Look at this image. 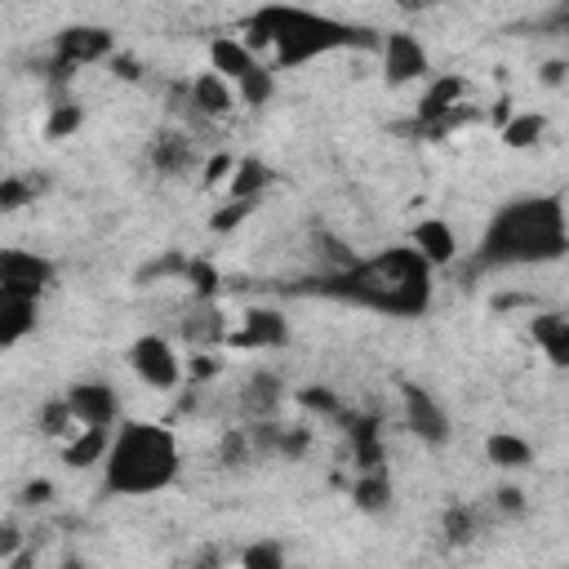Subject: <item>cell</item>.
<instances>
[{
  "label": "cell",
  "instance_id": "6da1fadb",
  "mask_svg": "<svg viewBox=\"0 0 569 569\" xmlns=\"http://www.w3.org/2000/svg\"><path fill=\"white\" fill-rule=\"evenodd\" d=\"M431 289H436V267L405 240L391 249H378L373 258H356L338 271H320L302 284H293V293H320V298H338L391 320H418L431 307Z\"/></svg>",
  "mask_w": 569,
  "mask_h": 569
},
{
  "label": "cell",
  "instance_id": "7a4b0ae2",
  "mask_svg": "<svg viewBox=\"0 0 569 569\" xmlns=\"http://www.w3.org/2000/svg\"><path fill=\"white\" fill-rule=\"evenodd\" d=\"M244 36H249L244 40L249 49H271L280 71L307 67V62L342 53V49H378L373 27L347 22V18H333V13H316L307 4H284V0H271V4L253 9L249 22H244Z\"/></svg>",
  "mask_w": 569,
  "mask_h": 569
},
{
  "label": "cell",
  "instance_id": "3957f363",
  "mask_svg": "<svg viewBox=\"0 0 569 569\" xmlns=\"http://www.w3.org/2000/svg\"><path fill=\"white\" fill-rule=\"evenodd\" d=\"M569 249V231H565V196L547 191V196H520L507 200L480 244H476V267L480 271H498V267H542L565 258Z\"/></svg>",
  "mask_w": 569,
  "mask_h": 569
},
{
  "label": "cell",
  "instance_id": "277c9868",
  "mask_svg": "<svg viewBox=\"0 0 569 569\" xmlns=\"http://www.w3.org/2000/svg\"><path fill=\"white\" fill-rule=\"evenodd\" d=\"M98 467H102V493L151 498L178 480V467H182L178 436L164 422L120 418L111 427V440H107V453Z\"/></svg>",
  "mask_w": 569,
  "mask_h": 569
},
{
  "label": "cell",
  "instance_id": "5b68a950",
  "mask_svg": "<svg viewBox=\"0 0 569 569\" xmlns=\"http://www.w3.org/2000/svg\"><path fill=\"white\" fill-rule=\"evenodd\" d=\"M116 53V36L111 27H98V22H71L53 36V49H49V89L58 98H67V84L80 67H93V62H107Z\"/></svg>",
  "mask_w": 569,
  "mask_h": 569
},
{
  "label": "cell",
  "instance_id": "8992f818",
  "mask_svg": "<svg viewBox=\"0 0 569 569\" xmlns=\"http://www.w3.org/2000/svg\"><path fill=\"white\" fill-rule=\"evenodd\" d=\"M124 360H129L133 378H142V382L156 387V391L182 387V356H178V347H173L164 333H138V338L129 342Z\"/></svg>",
  "mask_w": 569,
  "mask_h": 569
},
{
  "label": "cell",
  "instance_id": "52a82bcc",
  "mask_svg": "<svg viewBox=\"0 0 569 569\" xmlns=\"http://www.w3.org/2000/svg\"><path fill=\"white\" fill-rule=\"evenodd\" d=\"M76 427H116L120 422V391L107 378H80L62 391Z\"/></svg>",
  "mask_w": 569,
  "mask_h": 569
},
{
  "label": "cell",
  "instance_id": "ba28073f",
  "mask_svg": "<svg viewBox=\"0 0 569 569\" xmlns=\"http://www.w3.org/2000/svg\"><path fill=\"white\" fill-rule=\"evenodd\" d=\"M378 58H382V80L391 89L427 76V49L413 31H378Z\"/></svg>",
  "mask_w": 569,
  "mask_h": 569
},
{
  "label": "cell",
  "instance_id": "9c48e42d",
  "mask_svg": "<svg viewBox=\"0 0 569 569\" xmlns=\"http://www.w3.org/2000/svg\"><path fill=\"white\" fill-rule=\"evenodd\" d=\"M400 400H405V427H409L422 445H449L453 422H449L445 405H440L427 387H418V382H400Z\"/></svg>",
  "mask_w": 569,
  "mask_h": 569
},
{
  "label": "cell",
  "instance_id": "30bf717a",
  "mask_svg": "<svg viewBox=\"0 0 569 569\" xmlns=\"http://www.w3.org/2000/svg\"><path fill=\"white\" fill-rule=\"evenodd\" d=\"M227 316L218 307V298H191L178 316V338L191 347V351H218L227 342Z\"/></svg>",
  "mask_w": 569,
  "mask_h": 569
},
{
  "label": "cell",
  "instance_id": "8fae6325",
  "mask_svg": "<svg viewBox=\"0 0 569 569\" xmlns=\"http://www.w3.org/2000/svg\"><path fill=\"white\" fill-rule=\"evenodd\" d=\"M53 276H58V262L53 258H44L36 249H9V244H0V284L40 298L53 284Z\"/></svg>",
  "mask_w": 569,
  "mask_h": 569
},
{
  "label": "cell",
  "instance_id": "7c38bea8",
  "mask_svg": "<svg viewBox=\"0 0 569 569\" xmlns=\"http://www.w3.org/2000/svg\"><path fill=\"white\" fill-rule=\"evenodd\" d=\"M289 342V320L280 307H249L240 329L227 333L222 347H236V351H271V347H284Z\"/></svg>",
  "mask_w": 569,
  "mask_h": 569
},
{
  "label": "cell",
  "instance_id": "4fadbf2b",
  "mask_svg": "<svg viewBox=\"0 0 569 569\" xmlns=\"http://www.w3.org/2000/svg\"><path fill=\"white\" fill-rule=\"evenodd\" d=\"M36 325H40V298L0 284V351H9L22 338H31Z\"/></svg>",
  "mask_w": 569,
  "mask_h": 569
},
{
  "label": "cell",
  "instance_id": "5bb4252c",
  "mask_svg": "<svg viewBox=\"0 0 569 569\" xmlns=\"http://www.w3.org/2000/svg\"><path fill=\"white\" fill-rule=\"evenodd\" d=\"M284 378L276 373V369H253L244 382H240V396H236V405H240V413H244V422H258V418H276L280 413V405H284Z\"/></svg>",
  "mask_w": 569,
  "mask_h": 569
},
{
  "label": "cell",
  "instance_id": "9a60e30c",
  "mask_svg": "<svg viewBox=\"0 0 569 569\" xmlns=\"http://www.w3.org/2000/svg\"><path fill=\"white\" fill-rule=\"evenodd\" d=\"M458 102H467V80H462V76H453V71L436 76V80L427 84V93L418 98V129L440 133L445 116H449Z\"/></svg>",
  "mask_w": 569,
  "mask_h": 569
},
{
  "label": "cell",
  "instance_id": "2e32d148",
  "mask_svg": "<svg viewBox=\"0 0 569 569\" xmlns=\"http://www.w3.org/2000/svg\"><path fill=\"white\" fill-rule=\"evenodd\" d=\"M187 102H191V111H196L200 120H227V116L236 111V89H231V80H222L218 71H200V76H191V84H187Z\"/></svg>",
  "mask_w": 569,
  "mask_h": 569
},
{
  "label": "cell",
  "instance_id": "e0dca14e",
  "mask_svg": "<svg viewBox=\"0 0 569 569\" xmlns=\"http://www.w3.org/2000/svg\"><path fill=\"white\" fill-rule=\"evenodd\" d=\"M151 164L164 173V178H187L191 169H196V142H191V133H182V129H160L156 138H151Z\"/></svg>",
  "mask_w": 569,
  "mask_h": 569
},
{
  "label": "cell",
  "instance_id": "ac0fdd59",
  "mask_svg": "<svg viewBox=\"0 0 569 569\" xmlns=\"http://www.w3.org/2000/svg\"><path fill=\"white\" fill-rule=\"evenodd\" d=\"M409 244L431 262V267H449L458 258V236L445 218H418L409 231Z\"/></svg>",
  "mask_w": 569,
  "mask_h": 569
},
{
  "label": "cell",
  "instance_id": "d6986e66",
  "mask_svg": "<svg viewBox=\"0 0 569 569\" xmlns=\"http://www.w3.org/2000/svg\"><path fill=\"white\" fill-rule=\"evenodd\" d=\"M529 333H533V342L542 347V356H547L556 369L569 365V316H565V311H533Z\"/></svg>",
  "mask_w": 569,
  "mask_h": 569
},
{
  "label": "cell",
  "instance_id": "ffe728a7",
  "mask_svg": "<svg viewBox=\"0 0 569 569\" xmlns=\"http://www.w3.org/2000/svg\"><path fill=\"white\" fill-rule=\"evenodd\" d=\"M258 67V58H253V49L244 44V40H236V36H213L209 40V71H218L222 80H240L244 71H253Z\"/></svg>",
  "mask_w": 569,
  "mask_h": 569
},
{
  "label": "cell",
  "instance_id": "44dd1931",
  "mask_svg": "<svg viewBox=\"0 0 569 569\" xmlns=\"http://www.w3.org/2000/svg\"><path fill=\"white\" fill-rule=\"evenodd\" d=\"M107 440H111V427H76V431L67 436V445H62V462H67L71 471H89V467L102 462Z\"/></svg>",
  "mask_w": 569,
  "mask_h": 569
},
{
  "label": "cell",
  "instance_id": "7402d4cb",
  "mask_svg": "<svg viewBox=\"0 0 569 569\" xmlns=\"http://www.w3.org/2000/svg\"><path fill=\"white\" fill-rule=\"evenodd\" d=\"M351 502H356L365 516H382V511L391 507V476H387V467H365V471H356V480H351Z\"/></svg>",
  "mask_w": 569,
  "mask_h": 569
},
{
  "label": "cell",
  "instance_id": "603a6c76",
  "mask_svg": "<svg viewBox=\"0 0 569 569\" xmlns=\"http://www.w3.org/2000/svg\"><path fill=\"white\" fill-rule=\"evenodd\" d=\"M485 458H489L498 471H520V467L533 462V445H529L525 436H516V431H493V436L485 440Z\"/></svg>",
  "mask_w": 569,
  "mask_h": 569
},
{
  "label": "cell",
  "instance_id": "cb8c5ba5",
  "mask_svg": "<svg viewBox=\"0 0 569 569\" xmlns=\"http://www.w3.org/2000/svg\"><path fill=\"white\" fill-rule=\"evenodd\" d=\"M498 133H502V147H511V151L538 147L542 133H547V116H542V111H511V116L498 124Z\"/></svg>",
  "mask_w": 569,
  "mask_h": 569
},
{
  "label": "cell",
  "instance_id": "d4e9b609",
  "mask_svg": "<svg viewBox=\"0 0 569 569\" xmlns=\"http://www.w3.org/2000/svg\"><path fill=\"white\" fill-rule=\"evenodd\" d=\"M271 182H276V169H271L267 160H258V156H244V160L231 164L227 191H231V196H258V200H262V191H267Z\"/></svg>",
  "mask_w": 569,
  "mask_h": 569
},
{
  "label": "cell",
  "instance_id": "484cf974",
  "mask_svg": "<svg viewBox=\"0 0 569 569\" xmlns=\"http://www.w3.org/2000/svg\"><path fill=\"white\" fill-rule=\"evenodd\" d=\"M84 124V107L67 93V98H58L53 107H49V120H44V138L49 142H62V138H71L76 129Z\"/></svg>",
  "mask_w": 569,
  "mask_h": 569
},
{
  "label": "cell",
  "instance_id": "4316f807",
  "mask_svg": "<svg viewBox=\"0 0 569 569\" xmlns=\"http://www.w3.org/2000/svg\"><path fill=\"white\" fill-rule=\"evenodd\" d=\"M231 89H236V98H244L249 107H267V102H271V93H276V76L258 62V67H253V71H244Z\"/></svg>",
  "mask_w": 569,
  "mask_h": 569
},
{
  "label": "cell",
  "instance_id": "83f0119b",
  "mask_svg": "<svg viewBox=\"0 0 569 569\" xmlns=\"http://www.w3.org/2000/svg\"><path fill=\"white\" fill-rule=\"evenodd\" d=\"M253 209H258V196H231L227 204H218V209L209 213V231H213V236H227V231H236Z\"/></svg>",
  "mask_w": 569,
  "mask_h": 569
},
{
  "label": "cell",
  "instance_id": "f1b7e54d",
  "mask_svg": "<svg viewBox=\"0 0 569 569\" xmlns=\"http://www.w3.org/2000/svg\"><path fill=\"white\" fill-rule=\"evenodd\" d=\"M182 284H191V298H218L222 289V276L209 258H187V271H182Z\"/></svg>",
  "mask_w": 569,
  "mask_h": 569
},
{
  "label": "cell",
  "instance_id": "f546056e",
  "mask_svg": "<svg viewBox=\"0 0 569 569\" xmlns=\"http://www.w3.org/2000/svg\"><path fill=\"white\" fill-rule=\"evenodd\" d=\"M36 196H40V182H31L27 173H9V178H0V213L27 209Z\"/></svg>",
  "mask_w": 569,
  "mask_h": 569
},
{
  "label": "cell",
  "instance_id": "4dcf8cb0",
  "mask_svg": "<svg viewBox=\"0 0 569 569\" xmlns=\"http://www.w3.org/2000/svg\"><path fill=\"white\" fill-rule=\"evenodd\" d=\"M182 271H187V253H178V249H169V253H160L156 262H147L133 280L147 289V284H156V280H182Z\"/></svg>",
  "mask_w": 569,
  "mask_h": 569
},
{
  "label": "cell",
  "instance_id": "1f68e13d",
  "mask_svg": "<svg viewBox=\"0 0 569 569\" xmlns=\"http://www.w3.org/2000/svg\"><path fill=\"white\" fill-rule=\"evenodd\" d=\"M471 538H476V511L462 507V502H453V507L445 511V542H449V547H467Z\"/></svg>",
  "mask_w": 569,
  "mask_h": 569
},
{
  "label": "cell",
  "instance_id": "d6a6232c",
  "mask_svg": "<svg viewBox=\"0 0 569 569\" xmlns=\"http://www.w3.org/2000/svg\"><path fill=\"white\" fill-rule=\"evenodd\" d=\"M293 400H298L307 413H325V418H338V413H342V400H338L329 387H298Z\"/></svg>",
  "mask_w": 569,
  "mask_h": 569
},
{
  "label": "cell",
  "instance_id": "836d02e7",
  "mask_svg": "<svg viewBox=\"0 0 569 569\" xmlns=\"http://www.w3.org/2000/svg\"><path fill=\"white\" fill-rule=\"evenodd\" d=\"M240 565H244V569H280V565H284V547L271 542V538L249 542V547L240 551Z\"/></svg>",
  "mask_w": 569,
  "mask_h": 569
},
{
  "label": "cell",
  "instance_id": "e575fe53",
  "mask_svg": "<svg viewBox=\"0 0 569 569\" xmlns=\"http://www.w3.org/2000/svg\"><path fill=\"white\" fill-rule=\"evenodd\" d=\"M71 422H76V418H71V409H67L62 396L49 400V405H40V431H44V436H71V431H76Z\"/></svg>",
  "mask_w": 569,
  "mask_h": 569
},
{
  "label": "cell",
  "instance_id": "d590c367",
  "mask_svg": "<svg viewBox=\"0 0 569 569\" xmlns=\"http://www.w3.org/2000/svg\"><path fill=\"white\" fill-rule=\"evenodd\" d=\"M493 511H498V516H520V511H525V493H520L516 485L493 489Z\"/></svg>",
  "mask_w": 569,
  "mask_h": 569
},
{
  "label": "cell",
  "instance_id": "8d00e7d4",
  "mask_svg": "<svg viewBox=\"0 0 569 569\" xmlns=\"http://www.w3.org/2000/svg\"><path fill=\"white\" fill-rule=\"evenodd\" d=\"M53 498V480H27L22 489H18V502L22 507H44Z\"/></svg>",
  "mask_w": 569,
  "mask_h": 569
},
{
  "label": "cell",
  "instance_id": "74e56055",
  "mask_svg": "<svg viewBox=\"0 0 569 569\" xmlns=\"http://www.w3.org/2000/svg\"><path fill=\"white\" fill-rule=\"evenodd\" d=\"M231 164H236V160H231L227 151L209 156V160H204V169H200V173H204V187H213V182H227V178H231Z\"/></svg>",
  "mask_w": 569,
  "mask_h": 569
},
{
  "label": "cell",
  "instance_id": "f35d334b",
  "mask_svg": "<svg viewBox=\"0 0 569 569\" xmlns=\"http://www.w3.org/2000/svg\"><path fill=\"white\" fill-rule=\"evenodd\" d=\"M18 547H22V529H18L13 520H4V525H0V560H9Z\"/></svg>",
  "mask_w": 569,
  "mask_h": 569
},
{
  "label": "cell",
  "instance_id": "ab89813d",
  "mask_svg": "<svg viewBox=\"0 0 569 569\" xmlns=\"http://www.w3.org/2000/svg\"><path fill=\"white\" fill-rule=\"evenodd\" d=\"M107 62L116 67V76H120V80H138V62H133L129 53H111Z\"/></svg>",
  "mask_w": 569,
  "mask_h": 569
},
{
  "label": "cell",
  "instance_id": "60d3db41",
  "mask_svg": "<svg viewBox=\"0 0 569 569\" xmlns=\"http://www.w3.org/2000/svg\"><path fill=\"white\" fill-rule=\"evenodd\" d=\"M565 71H569V67H565V58H547V62H542V84H560V80H565Z\"/></svg>",
  "mask_w": 569,
  "mask_h": 569
},
{
  "label": "cell",
  "instance_id": "b9f144b4",
  "mask_svg": "<svg viewBox=\"0 0 569 569\" xmlns=\"http://www.w3.org/2000/svg\"><path fill=\"white\" fill-rule=\"evenodd\" d=\"M507 116H511V98H498V102H493V111H489V120H493V124H502Z\"/></svg>",
  "mask_w": 569,
  "mask_h": 569
},
{
  "label": "cell",
  "instance_id": "7bdbcfd3",
  "mask_svg": "<svg viewBox=\"0 0 569 569\" xmlns=\"http://www.w3.org/2000/svg\"><path fill=\"white\" fill-rule=\"evenodd\" d=\"M436 0H396V9H405V13H427Z\"/></svg>",
  "mask_w": 569,
  "mask_h": 569
}]
</instances>
